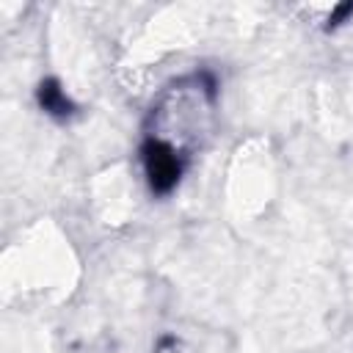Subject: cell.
I'll list each match as a JSON object with an SVG mask.
<instances>
[{
	"label": "cell",
	"instance_id": "6da1fadb",
	"mask_svg": "<svg viewBox=\"0 0 353 353\" xmlns=\"http://www.w3.org/2000/svg\"><path fill=\"white\" fill-rule=\"evenodd\" d=\"M215 94L212 83L201 74H190L168 85L149 116L146 163L154 185H171L182 168V160L201 146L212 130Z\"/></svg>",
	"mask_w": 353,
	"mask_h": 353
}]
</instances>
